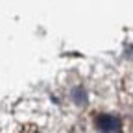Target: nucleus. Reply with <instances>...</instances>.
<instances>
[{
    "label": "nucleus",
    "mask_w": 133,
    "mask_h": 133,
    "mask_svg": "<svg viewBox=\"0 0 133 133\" xmlns=\"http://www.w3.org/2000/svg\"><path fill=\"white\" fill-rule=\"evenodd\" d=\"M96 124H98V128L102 129V131H107V133L118 129V120L113 118L111 115H100L98 118H96Z\"/></svg>",
    "instance_id": "f257e3e1"
}]
</instances>
